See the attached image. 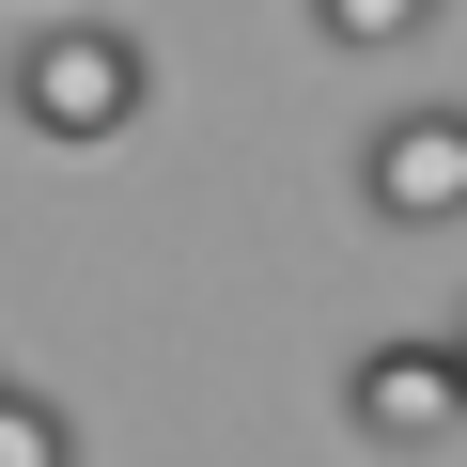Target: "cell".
I'll list each match as a JSON object with an SVG mask.
<instances>
[{
	"label": "cell",
	"instance_id": "cell-5",
	"mask_svg": "<svg viewBox=\"0 0 467 467\" xmlns=\"http://www.w3.org/2000/svg\"><path fill=\"white\" fill-rule=\"evenodd\" d=\"M78 451V420L47 405V389H16V374H0V467H63Z\"/></svg>",
	"mask_w": 467,
	"mask_h": 467
},
{
	"label": "cell",
	"instance_id": "cell-3",
	"mask_svg": "<svg viewBox=\"0 0 467 467\" xmlns=\"http://www.w3.org/2000/svg\"><path fill=\"white\" fill-rule=\"evenodd\" d=\"M358 202H374L389 234H451V218H467V109L436 94V109L358 125Z\"/></svg>",
	"mask_w": 467,
	"mask_h": 467
},
{
	"label": "cell",
	"instance_id": "cell-6",
	"mask_svg": "<svg viewBox=\"0 0 467 467\" xmlns=\"http://www.w3.org/2000/svg\"><path fill=\"white\" fill-rule=\"evenodd\" d=\"M451 358H467V327H451Z\"/></svg>",
	"mask_w": 467,
	"mask_h": 467
},
{
	"label": "cell",
	"instance_id": "cell-1",
	"mask_svg": "<svg viewBox=\"0 0 467 467\" xmlns=\"http://www.w3.org/2000/svg\"><path fill=\"white\" fill-rule=\"evenodd\" d=\"M0 94H16V125H32V140L94 156V140H125V125L156 109V47H140L125 16H32V32H16V63H0Z\"/></svg>",
	"mask_w": 467,
	"mask_h": 467
},
{
	"label": "cell",
	"instance_id": "cell-2",
	"mask_svg": "<svg viewBox=\"0 0 467 467\" xmlns=\"http://www.w3.org/2000/svg\"><path fill=\"white\" fill-rule=\"evenodd\" d=\"M343 420H358L374 451H451V436H467V358H451V327L358 343V374H343Z\"/></svg>",
	"mask_w": 467,
	"mask_h": 467
},
{
	"label": "cell",
	"instance_id": "cell-4",
	"mask_svg": "<svg viewBox=\"0 0 467 467\" xmlns=\"http://www.w3.org/2000/svg\"><path fill=\"white\" fill-rule=\"evenodd\" d=\"M436 16H451V0H312V32H327V47H358V63H374V47H420Z\"/></svg>",
	"mask_w": 467,
	"mask_h": 467
}]
</instances>
